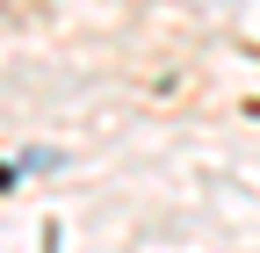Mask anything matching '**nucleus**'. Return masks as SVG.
<instances>
[{
    "label": "nucleus",
    "mask_w": 260,
    "mask_h": 253,
    "mask_svg": "<svg viewBox=\"0 0 260 253\" xmlns=\"http://www.w3.org/2000/svg\"><path fill=\"white\" fill-rule=\"evenodd\" d=\"M8 181H15V167H0V188H8Z\"/></svg>",
    "instance_id": "1"
}]
</instances>
